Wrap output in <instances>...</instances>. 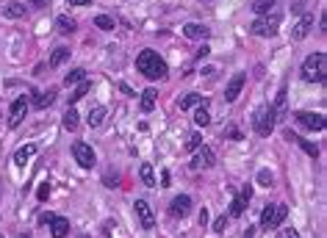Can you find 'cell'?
<instances>
[{
  "label": "cell",
  "instance_id": "836d02e7",
  "mask_svg": "<svg viewBox=\"0 0 327 238\" xmlns=\"http://www.w3.org/2000/svg\"><path fill=\"white\" fill-rule=\"evenodd\" d=\"M200 147V133H191L189 141H186V150H197Z\"/></svg>",
  "mask_w": 327,
  "mask_h": 238
},
{
  "label": "cell",
  "instance_id": "5b68a950",
  "mask_svg": "<svg viewBox=\"0 0 327 238\" xmlns=\"http://www.w3.org/2000/svg\"><path fill=\"white\" fill-rule=\"evenodd\" d=\"M280 28V14H261L252 22V34L255 36H275Z\"/></svg>",
  "mask_w": 327,
  "mask_h": 238
},
{
  "label": "cell",
  "instance_id": "cb8c5ba5",
  "mask_svg": "<svg viewBox=\"0 0 327 238\" xmlns=\"http://www.w3.org/2000/svg\"><path fill=\"white\" fill-rule=\"evenodd\" d=\"M67 59H69V50H67V47H56V50H53V56H50V67H61Z\"/></svg>",
  "mask_w": 327,
  "mask_h": 238
},
{
  "label": "cell",
  "instance_id": "ba28073f",
  "mask_svg": "<svg viewBox=\"0 0 327 238\" xmlns=\"http://www.w3.org/2000/svg\"><path fill=\"white\" fill-rule=\"evenodd\" d=\"M244 83H247V75H244V72L233 75L230 80H227V86H225V102H236V100H239V94H241V89H244Z\"/></svg>",
  "mask_w": 327,
  "mask_h": 238
},
{
  "label": "cell",
  "instance_id": "d4e9b609",
  "mask_svg": "<svg viewBox=\"0 0 327 238\" xmlns=\"http://www.w3.org/2000/svg\"><path fill=\"white\" fill-rule=\"evenodd\" d=\"M86 80V69H72L67 78H64V83L67 86H75V83H83Z\"/></svg>",
  "mask_w": 327,
  "mask_h": 238
},
{
  "label": "cell",
  "instance_id": "277c9868",
  "mask_svg": "<svg viewBox=\"0 0 327 238\" xmlns=\"http://www.w3.org/2000/svg\"><path fill=\"white\" fill-rule=\"evenodd\" d=\"M288 216V208L286 205H266V211L261 213V227L264 230H277Z\"/></svg>",
  "mask_w": 327,
  "mask_h": 238
},
{
  "label": "cell",
  "instance_id": "74e56055",
  "mask_svg": "<svg viewBox=\"0 0 327 238\" xmlns=\"http://www.w3.org/2000/svg\"><path fill=\"white\" fill-rule=\"evenodd\" d=\"M280 238H300L297 230H280Z\"/></svg>",
  "mask_w": 327,
  "mask_h": 238
},
{
  "label": "cell",
  "instance_id": "52a82bcc",
  "mask_svg": "<svg viewBox=\"0 0 327 238\" xmlns=\"http://www.w3.org/2000/svg\"><path fill=\"white\" fill-rule=\"evenodd\" d=\"M133 208H136L139 224H142L144 230H153L155 227V213H153V208H150V202H147V199H136Z\"/></svg>",
  "mask_w": 327,
  "mask_h": 238
},
{
  "label": "cell",
  "instance_id": "4fadbf2b",
  "mask_svg": "<svg viewBox=\"0 0 327 238\" xmlns=\"http://www.w3.org/2000/svg\"><path fill=\"white\" fill-rule=\"evenodd\" d=\"M189 211H191V197H186V194H181V197H175L172 202H169V213L172 216H189Z\"/></svg>",
  "mask_w": 327,
  "mask_h": 238
},
{
  "label": "cell",
  "instance_id": "3957f363",
  "mask_svg": "<svg viewBox=\"0 0 327 238\" xmlns=\"http://www.w3.org/2000/svg\"><path fill=\"white\" fill-rule=\"evenodd\" d=\"M275 122H277L275 108H272V105H261V108L255 111V117H252V128H255L258 136H269V133L275 130Z\"/></svg>",
  "mask_w": 327,
  "mask_h": 238
},
{
  "label": "cell",
  "instance_id": "9a60e30c",
  "mask_svg": "<svg viewBox=\"0 0 327 238\" xmlns=\"http://www.w3.org/2000/svg\"><path fill=\"white\" fill-rule=\"evenodd\" d=\"M286 139H288V141H297V144H300L302 150H305V153L310 155V158H316V155H319V147L313 144V141H308V139H300V136H294L291 130H288V133H286Z\"/></svg>",
  "mask_w": 327,
  "mask_h": 238
},
{
  "label": "cell",
  "instance_id": "6da1fadb",
  "mask_svg": "<svg viewBox=\"0 0 327 238\" xmlns=\"http://www.w3.org/2000/svg\"><path fill=\"white\" fill-rule=\"evenodd\" d=\"M136 69L144 78H150V80H155V78H166V72H169L166 61H164L158 53H153V50H142V53H139V56H136Z\"/></svg>",
  "mask_w": 327,
  "mask_h": 238
},
{
  "label": "cell",
  "instance_id": "e575fe53",
  "mask_svg": "<svg viewBox=\"0 0 327 238\" xmlns=\"http://www.w3.org/2000/svg\"><path fill=\"white\" fill-rule=\"evenodd\" d=\"M36 197H39V199H47V197H50V186H47V183H42V186H39V191H36Z\"/></svg>",
  "mask_w": 327,
  "mask_h": 238
},
{
  "label": "cell",
  "instance_id": "484cf974",
  "mask_svg": "<svg viewBox=\"0 0 327 238\" xmlns=\"http://www.w3.org/2000/svg\"><path fill=\"white\" fill-rule=\"evenodd\" d=\"M78 119H81V117H78V111L69 105L67 114H64V128H67V130H75L78 128Z\"/></svg>",
  "mask_w": 327,
  "mask_h": 238
},
{
  "label": "cell",
  "instance_id": "f6af8a7d",
  "mask_svg": "<svg viewBox=\"0 0 327 238\" xmlns=\"http://www.w3.org/2000/svg\"><path fill=\"white\" fill-rule=\"evenodd\" d=\"M244 238H252V227H247V236H244Z\"/></svg>",
  "mask_w": 327,
  "mask_h": 238
},
{
  "label": "cell",
  "instance_id": "44dd1931",
  "mask_svg": "<svg viewBox=\"0 0 327 238\" xmlns=\"http://www.w3.org/2000/svg\"><path fill=\"white\" fill-rule=\"evenodd\" d=\"M56 28H59V34H64V36H67V34H72V31H75V20H72V17H67V14H64V17H59V20H56Z\"/></svg>",
  "mask_w": 327,
  "mask_h": 238
},
{
  "label": "cell",
  "instance_id": "7bdbcfd3",
  "mask_svg": "<svg viewBox=\"0 0 327 238\" xmlns=\"http://www.w3.org/2000/svg\"><path fill=\"white\" fill-rule=\"evenodd\" d=\"M205 221H208V211L203 208V211H200V224H205Z\"/></svg>",
  "mask_w": 327,
  "mask_h": 238
},
{
  "label": "cell",
  "instance_id": "1f68e13d",
  "mask_svg": "<svg viewBox=\"0 0 327 238\" xmlns=\"http://www.w3.org/2000/svg\"><path fill=\"white\" fill-rule=\"evenodd\" d=\"M244 199H241V197H236V199H233L230 202V216H241V213H244Z\"/></svg>",
  "mask_w": 327,
  "mask_h": 238
},
{
  "label": "cell",
  "instance_id": "f1b7e54d",
  "mask_svg": "<svg viewBox=\"0 0 327 238\" xmlns=\"http://www.w3.org/2000/svg\"><path fill=\"white\" fill-rule=\"evenodd\" d=\"M89 92H92V83H89V80H83V83L78 86L75 92H72V97H69V102H78V100H81V97H86Z\"/></svg>",
  "mask_w": 327,
  "mask_h": 238
},
{
  "label": "cell",
  "instance_id": "603a6c76",
  "mask_svg": "<svg viewBox=\"0 0 327 238\" xmlns=\"http://www.w3.org/2000/svg\"><path fill=\"white\" fill-rule=\"evenodd\" d=\"M200 102H203V97H200V94H186V97H181V102H178V105H181V111H189V108H197Z\"/></svg>",
  "mask_w": 327,
  "mask_h": 238
},
{
  "label": "cell",
  "instance_id": "7402d4cb",
  "mask_svg": "<svg viewBox=\"0 0 327 238\" xmlns=\"http://www.w3.org/2000/svg\"><path fill=\"white\" fill-rule=\"evenodd\" d=\"M153 108H155V89H144L142 92V111L150 114Z\"/></svg>",
  "mask_w": 327,
  "mask_h": 238
},
{
  "label": "cell",
  "instance_id": "9c48e42d",
  "mask_svg": "<svg viewBox=\"0 0 327 238\" xmlns=\"http://www.w3.org/2000/svg\"><path fill=\"white\" fill-rule=\"evenodd\" d=\"M25 114H28V100L25 97H17V100L11 102V111H9V128H20Z\"/></svg>",
  "mask_w": 327,
  "mask_h": 238
},
{
  "label": "cell",
  "instance_id": "30bf717a",
  "mask_svg": "<svg viewBox=\"0 0 327 238\" xmlns=\"http://www.w3.org/2000/svg\"><path fill=\"white\" fill-rule=\"evenodd\" d=\"M297 122H300L302 128L308 130H325V114H310V111H300L297 114Z\"/></svg>",
  "mask_w": 327,
  "mask_h": 238
},
{
  "label": "cell",
  "instance_id": "d6a6232c",
  "mask_svg": "<svg viewBox=\"0 0 327 238\" xmlns=\"http://www.w3.org/2000/svg\"><path fill=\"white\" fill-rule=\"evenodd\" d=\"M258 183H261V186H272V172H269V169H261L258 172Z\"/></svg>",
  "mask_w": 327,
  "mask_h": 238
},
{
  "label": "cell",
  "instance_id": "8992f818",
  "mask_svg": "<svg viewBox=\"0 0 327 238\" xmlns=\"http://www.w3.org/2000/svg\"><path fill=\"white\" fill-rule=\"evenodd\" d=\"M72 155H75V161L81 163V166H83V169H92V166H95V150H92V147L89 144H83V141H75V144H72Z\"/></svg>",
  "mask_w": 327,
  "mask_h": 238
},
{
  "label": "cell",
  "instance_id": "d6986e66",
  "mask_svg": "<svg viewBox=\"0 0 327 238\" xmlns=\"http://www.w3.org/2000/svg\"><path fill=\"white\" fill-rule=\"evenodd\" d=\"M139 178H142V183H144L147 188H155V172L150 163H142L139 166Z\"/></svg>",
  "mask_w": 327,
  "mask_h": 238
},
{
  "label": "cell",
  "instance_id": "4316f807",
  "mask_svg": "<svg viewBox=\"0 0 327 238\" xmlns=\"http://www.w3.org/2000/svg\"><path fill=\"white\" fill-rule=\"evenodd\" d=\"M194 125H197V128H208V125H211V114H208L205 108H197L194 111Z\"/></svg>",
  "mask_w": 327,
  "mask_h": 238
},
{
  "label": "cell",
  "instance_id": "2e32d148",
  "mask_svg": "<svg viewBox=\"0 0 327 238\" xmlns=\"http://www.w3.org/2000/svg\"><path fill=\"white\" fill-rule=\"evenodd\" d=\"M211 34L205 25H197V22H189V25L183 28V36L186 39H205V36Z\"/></svg>",
  "mask_w": 327,
  "mask_h": 238
},
{
  "label": "cell",
  "instance_id": "7a4b0ae2",
  "mask_svg": "<svg viewBox=\"0 0 327 238\" xmlns=\"http://www.w3.org/2000/svg\"><path fill=\"white\" fill-rule=\"evenodd\" d=\"M327 75V56L325 53H310L308 59L302 61V78L308 83H322Z\"/></svg>",
  "mask_w": 327,
  "mask_h": 238
},
{
  "label": "cell",
  "instance_id": "ffe728a7",
  "mask_svg": "<svg viewBox=\"0 0 327 238\" xmlns=\"http://www.w3.org/2000/svg\"><path fill=\"white\" fill-rule=\"evenodd\" d=\"M103 119H105V108L103 105H95V108L89 111V128H97V125H103Z\"/></svg>",
  "mask_w": 327,
  "mask_h": 238
},
{
  "label": "cell",
  "instance_id": "83f0119b",
  "mask_svg": "<svg viewBox=\"0 0 327 238\" xmlns=\"http://www.w3.org/2000/svg\"><path fill=\"white\" fill-rule=\"evenodd\" d=\"M272 6H275V0H252V11H255V14H269V9H272Z\"/></svg>",
  "mask_w": 327,
  "mask_h": 238
},
{
  "label": "cell",
  "instance_id": "d590c367",
  "mask_svg": "<svg viewBox=\"0 0 327 238\" xmlns=\"http://www.w3.org/2000/svg\"><path fill=\"white\" fill-rule=\"evenodd\" d=\"M225 227H227V216H219V219L214 221V233H222Z\"/></svg>",
  "mask_w": 327,
  "mask_h": 238
},
{
  "label": "cell",
  "instance_id": "4dcf8cb0",
  "mask_svg": "<svg viewBox=\"0 0 327 238\" xmlns=\"http://www.w3.org/2000/svg\"><path fill=\"white\" fill-rule=\"evenodd\" d=\"M53 100H56V92H47V94H39L36 97V108H47V105H53Z\"/></svg>",
  "mask_w": 327,
  "mask_h": 238
},
{
  "label": "cell",
  "instance_id": "5bb4252c",
  "mask_svg": "<svg viewBox=\"0 0 327 238\" xmlns=\"http://www.w3.org/2000/svg\"><path fill=\"white\" fill-rule=\"evenodd\" d=\"M50 233H53V238H67L69 236V219H64V216H53Z\"/></svg>",
  "mask_w": 327,
  "mask_h": 238
},
{
  "label": "cell",
  "instance_id": "bcb514c9",
  "mask_svg": "<svg viewBox=\"0 0 327 238\" xmlns=\"http://www.w3.org/2000/svg\"><path fill=\"white\" fill-rule=\"evenodd\" d=\"M20 238H28V236H20Z\"/></svg>",
  "mask_w": 327,
  "mask_h": 238
},
{
  "label": "cell",
  "instance_id": "ee69618b",
  "mask_svg": "<svg viewBox=\"0 0 327 238\" xmlns=\"http://www.w3.org/2000/svg\"><path fill=\"white\" fill-rule=\"evenodd\" d=\"M105 183H108V188H117V178H111V175L105 178Z\"/></svg>",
  "mask_w": 327,
  "mask_h": 238
},
{
  "label": "cell",
  "instance_id": "8fae6325",
  "mask_svg": "<svg viewBox=\"0 0 327 238\" xmlns=\"http://www.w3.org/2000/svg\"><path fill=\"white\" fill-rule=\"evenodd\" d=\"M214 161H216V155H214L211 147H197V150H194V161H191V166H194V169H208V166H214Z\"/></svg>",
  "mask_w": 327,
  "mask_h": 238
},
{
  "label": "cell",
  "instance_id": "e0dca14e",
  "mask_svg": "<svg viewBox=\"0 0 327 238\" xmlns=\"http://www.w3.org/2000/svg\"><path fill=\"white\" fill-rule=\"evenodd\" d=\"M36 155V144H25V147H20L17 153H14V163L17 166H25L28 158H34Z\"/></svg>",
  "mask_w": 327,
  "mask_h": 238
},
{
  "label": "cell",
  "instance_id": "f546056e",
  "mask_svg": "<svg viewBox=\"0 0 327 238\" xmlns=\"http://www.w3.org/2000/svg\"><path fill=\"white\" fill-rule=\"evenodd\" d=\"M95 25L100 28V31H114V17H108V14H100V17H95Z\"/></svg>",
  "mask_w": 327,
  "mask_h": 238
},
{
  "label": "cell",
  "instance_id": "b9f144b4",
  "mask_svg": "<svg viewBox=\"0 0 327 238\" xmlns=\"http://www.w3.org/2000/svg\"><path fill=\"white\" fill-rule=\"evenodd\" d=\"M47 3H50V0H31V6H36V9H44Z\"/></svg>",
  "mask_w": 327,
  "mask_h": 238
},
{
  "label": "cell",
  "instance_id": "ac0fdd59",
  "mask_svg": "<svg viewBox=\"0 0 327 238\" xmlns=\"http://www.w3.org/2000/svg\"><path fill=\"white\" fill-rule=\"evenodd\" d=\"M3 17H9V20H20V17H25V3H9L6 9H3Z\"/></svg>",
  "mask_w": 327,
  "mask_h": 238
},
{
  "label": "cell",
  "instance_id": "ab89813d",
  "mask_svg": "<svg viewBox=\"0 0 327 238\" xmlns=\"http://www.w3.org/2000/svg\"><path fill=\"white\" fill-rule=\"evenodd\" d=\"M208 53H211V47H208V44H203V47L197 50V59H205Z\"/></svg>",
  "mask_w": 327,
  "mask_h": 238
},
{
  "label": "cell",
  "instance_id": "7c38bea8",
  "mask_svg": "<svg viewBox=\"0 0 327 238\" xmlns=\"http://www.w3.org/2000/svg\"><path fill=\"white\" fill-rule=\"evenodd\" d=\"M310 28H313V14H302V20L291 28V39L294 42H302L310 34Z\"/></svg>",
  "mask_w": 327,
  "mask_h": 238
},
{
  "label": "cell",
  "instance_id": "60d3db41",
  "mask_svg": "<svg viewBox=\"0 0 327 238\" xmlns=\"http://www.w3.org/2000/svg\"><path fill=\"white\" fill-rule=\"evenodd\" d=\"M69 6H89V3H92V0H67Z\"/></svg>",
  "mask_w": 327,
  "mask_h": 238
},
{
  "label": "cell",
  "instance_id": "8d00e7d4",
  "mask_svg": "<svg viewBox=\"0 0 327 238\" xmlns=\"http://www.w3.org/2000/svg\"><path fill=\"white\" fill-rule=\"evenodd\" d=\"M241 199H244V202H250V199H252V186H244V191H241Z\"/></svg>",
  "mask_w": 327,
  "mask_h": 238
},
{
  "label": "cell",
  "instance_id": "f35d334b",
  "mask_svg": "<svg viewBox=\"0 0 327 238\" xmlns=\"http://www.w3.org/2000/svg\"><path fill=\"white\" fill-rule=\"evenodd\" d=\"M120 92H122V94H128V97H136V94H133V89H130L128 83H120Z\"/></svg>",
  "mask_w": 327,
  "mask_h": 238
}]
</instances>
